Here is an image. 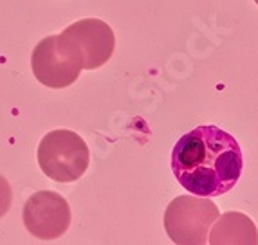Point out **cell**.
Returning a JSON list of instances; mask_svg holds the SVG:
<instances>
[{
  "instance_id": "3",
  "label": "cell",
  "mask_w": 258,
  "mask_h": 245,
  "mask_svg": "<svg viewBox=\"0 0 258 245\" xmlns=\"http://www.w3.org/2000/svg\"><path fill=\"white\" fill-rule=\"evenodd\" d=\"M220 216L210 197L182 195L173 198L164 213V229L173 243L204 245L211 225Z\"/></svg>"
},
{
  "instance_id": "6",
  "label": "cell",
  "mask_w": 258,
  "mask_h": 245,
  "mask_svg": "<svg viewBox=\"0 0 258 245\" xmlns=\"http://www.w3.org/2000/svg\"><path fill=\"white\" fill-rule=\"evenodd\" d=\"M31 69L36 79L49 89L71 87L83 70L82 65L58 45L56 35L36 43L31 54Z\"/></svg>"
},
{
  "instance_id": "4",
  "label": "cell",
  "mask_w": 258,
  "mask_h": 245,
  "mask_svg": "<svg viewBox=\"0 0 258 245\" xmlns=\"http://www.w3.org/2000/svg\"><path fill=\"white\" fill-rule=\"evenodd\" d=\"M56 42L83 70L99 69L110 60L116 49L114 31L99 18H83L71 24L61 35H56Z\"/></svg>"
},
{
  "instance_id": "1",
  "label": "cell",
  "mask_w": 258,
  "mask_h": 245,
  "mask_svg": "<svg viewBox=\"0 0 258 245\" xmlns=\"http://www.w3.org/2000/svg\"><path fill=\"white\" fill-rule=\"evenodd\" d=\"M244 168L240 144L215 125H203L182 135L172 151L177 182L199 197H220L237 186Z\"/></svg>"
},
{
  "instance_id": "2",
  "label": "cell",
  "mask_w": 258,
  "mask_h": 245,
  "mask_svg": "<svg viewBox=\"0 0 258 245\" xmlns=\"http://www.w3.org/2000/svg\"><path fill=\"white\" fill-rule=\"evenodd\" d=\"M91 162L87 142L73 130H52L38 144V164L54 182L82 179Z\"/></svg>"
},
{
  "instance_id": "8",
  "label": "cell",
  "mask_w": 258,
  "mask_h": 245,
  "mask_svg": "<svg viewBox=\"0 0 258 245\" xmlns=\"http://www.w3.org/2000/svg\"><path fill=\"white\" fill-rule=\"evenodd\" d=\"M11 200H13V191H11V186L6 181L4 177L0 175V218L6 215L11 207Z\"/></svg>"
},
{
  "instance_id": "5",
  "label": "cell",
  "mask_w": 258,
  "mask_h": 245,
  "mask_svg": "<svg viewBox=\"0 0 258 245\" xmlns=\"http://www.w3.org/2000/svg\"><path fill=\"white\" fill-rule=\"evenodd\" d=\"M22 218L27 231L40 240H54L71 225L69 202L56 191H36L27 198Z\"/></svg>"
},
{
  "instance_id": "9",
  "label": "cell",
  "mask_w": 258,
  "mask_h": 245,
  "mask_svg": "<svg viewBox=\"0 0 258 245\" xmlns=\"http://www.w3.org/2000/svg\"><path fill=\"white\" fill-rule=\"evenodd\" d=\"M254 2H256V6H258V0H254Z\"/></svg>"
},
{
  "instance_id": "7",
  "label": "cell",
  "mask_w": 258,
  "mask_h": 245,
  "mask_svg": "<svg viewBox=\"0 0 258 245\" xmlns=\"http://www.w3.org/2000/svg\"><path fill=\"white\" fill-rule=\"evenodd\" d=\"M219 220V218H217ZM211 234L208 241L213 245L219 243H258V232L249 218L237 211H229L220 216L215 227L210 229Z\"/></svg>"
}]
</instances>
